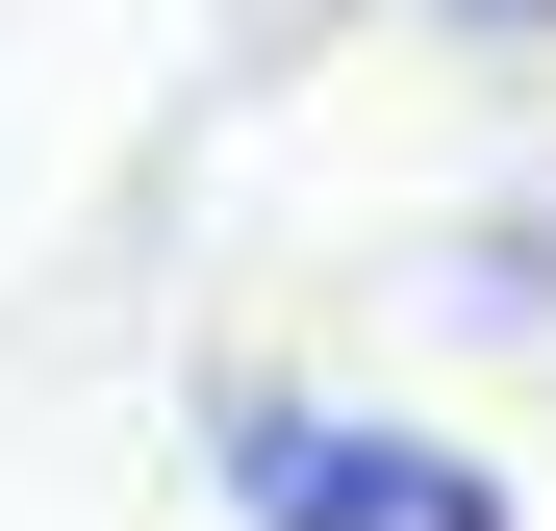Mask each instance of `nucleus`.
<instances>
[{
	"label": "nucleus",
	"instance_id": "obj_1",
	"mask_svg": "<svg viewBox=\"0 0 556 531\" xmlns=\"http://www.w3.org/2000/svg\"><path fill=\"white\" fill-rule=\"evenodd\" d=\"M253 506L278 531H481V481L405 456V430H253Z\"/></svg>",
	"mask_w": 556,
	"mask_h": 531
}]
</instances>
